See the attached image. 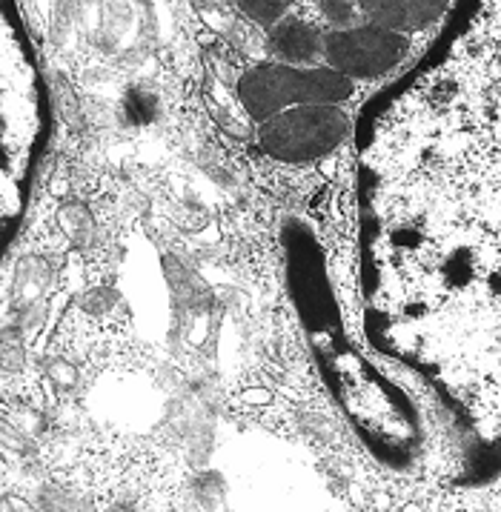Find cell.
Segmentation results:
<instances>
[{"label": "cell", "mask_w": 501, "mask_h": 512, "mask_svg": "<svg viewBox=\"0 0 501 512\" xmlns=\"http://www.w3.org/2000/svg\"><path fill=\"white\" fill-rule=\"evenodd\" d=\"M270 49L284 63L310 66L324 55V35L318 32V26L301 18H281L272 23Z\"/></svg>", "instance_id": "5b68a950"}, {"label": "cell", "mask_w": 501, "mask_h": 512, "mask_svg": "<svg viewBox=\"0 0 501 512\" xmlns=\"http://www.w3.org/2000/svg\"><path fill=\"white\" fill-rule=\"evenodd\" d=\"M353 95V78L338 69H301L293 63H264L255 66L238 81L241 106L258 123L270 121L272 115L304 106V103H341Z\"/></svg>", "instance_id": "6da1fadb"}, {"label": "cell", "mask_w": 501, "mask_h": 512, "mask_svg": "<svg viewBox=\"0 0 501 512\" xmlns=\"http://www.w3.org/2000/svg\"><path fill=\"white\" fill-rule=\"evenodd\" d=\"M270 395L267 392H261V390H250V392H244V401H250V404H261V401H267Z\"/></svg>", "instance_id": "ba28073f"}, {"label": "cell", "mask_w": 501, "mask_h": 512, "mask_svg": "<svg viewBox=\"0 0 501 512\" xmlns=\"http://www.w3.org/2000/svg\"><path fill=\"white\" fill-rule=\"evenodd\" d=\"M447 3L450 0H358L367 21L387 26L401 35L418 32L433 21H439Z\"/></svg>", "instance_id": "277c9868"}, {"label": "cell", "mask_w": 501, "mask_h": 512, "mask_svg": "<svg viewBox=\"0 0 501 512\" xmlns=\"http://www.w3.org/2000/svg\"><path fill=\"white\" fill-rule=\"evenodd\" d=\"M241 12L250 15L252 21L261 23V26H272L287 15V6L290 0H238Z\"/></svg>", "instance_id": "52a82bcc"}, {"label": "cell", "mask_w": 501, "mask_h": 512, "mask_svg": "<svg viewBox=\"0 0 501 512\" xmlns=\"http://www.w3.org/2000/svg\"><path fill=\"white\" fill-rule=\"evenodd\" d=\"M318 12L321 18L330 23L333 29H350L358 26V18L364 15L358 0H318Z\"/></svg>", "instance_id": "8992f818"}, {"label": "cell", "mask_w": 501, "mask_h": 512, "mask_svg": "<svg viewBox=\"0 0 501 512\" xmlns=\"http://www.w3.org/2000/svg\"><path fill=\"white\" fill-rule=\"evenodd\" d=\"M350 135V118L338 103L290 106L261 123V149L287 164H310L335 152Z\"/></svg>", "instance_id": "7a4b0ae2"}, {"label": "cell", "mask_w": 501, "mask_h": 512, "mask_svg": "<svg viewBox=\"0 0 501 512\" xmlns=\"http://www.w3.org/2000/svg\"><path fill=\"white\" fill-rule=\"evenodd\" d=\"M410 49L407 35L393 32L378 23H358L350 29H333L324 35V58L347 78L373 81L387 75L404 61Z\"/></svg>", "instance_id": "3957f363"}]
</instances>
